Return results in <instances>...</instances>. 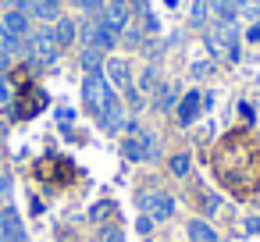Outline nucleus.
Returning a JSON list of instances; mask_svg holds the SVG:
<instances>
[{"instance_id": "23", "label": "nucleus", "mask_w": 260, "mask_h": 242, "mask_svg": "<svg viewBox=\"0 0 260 242\" xmlns=\"http://www.w3.org/2000/svg\"><path fill=\"white\" fill-rule=\"evenodd\" d=\"M100 242H125V235H121V228L114 224V228H104V238Z\"/></svg>"}, {"instance_id": "24", "label": "nucleus", "mask_w": 260, "mask_h": 242, "mask_svg": "<svg viewBox=\"0 0 260 242\" xmlns=\"http://www.w3.org/2000/svg\"><path fill=\"white\" fill-rule=\"evenodd\" d=\"M192 22H207V0H196V8H192Z\"/></svg>"}, {"instance_id": "15", "label": "nucleus", "mask_w": 260, "mask_h": 242, "mask_svg": "<svg viewBox=\"0 0 260 242\" xmlns=\"http://www.w3.org/2000/svg\"><path fill=\"white\" fill-rule=\"evenodd\" d=\"M175 103H178V93H175L171 86H160V89H157V103H153V107H157L160 114H168Z\"/></svg>"}, {"instance_id": "4", "label": "nucleus", "mask_w": 260, "mask_h": 242, "mask_svg": "<svg viewBox=\"0 0 260 242\" xmlns=\"http://www.w3.org/2000/svg\"><path fill=\"white\" fill-rule=\"evenodd\" d=\"M111 32H125V25H128V0H111V4L96 15Z\"/></svg>"}, {"instance_id": "5", "label": "nucleus", "mask_w": 260, "mask_h": 242, "mask_svg": "<svg viewBox=\"0 0 260 242\" xmlns=\"http://www.w3.org/2000/svg\"><path fill=\"white\" fill-rule=\"evenodd\" d=\"M0 36L25 40V36H29V15H25V11H8L4 18H0Z\"/></svg>"}, {"instance_id": "25", "label": "nucleus", "mask_w": 260, "mask_h": 242, "mask_svg": "<svg viewBox=\"0 0 260 242\" xmlns=\"http://www.w3.org/2000/svg\"><path fill=\"white\" fill-rule=\"evenodd\" d=\"M246 40H249V43H260V18H256V22H249V29H246Z\"/></svg>"}, {"instance_id": "10", "label": "nucleus", "mask_w": 260, "mask_h": 242, "mask_svg": "<svg viewBox=\"0 0 260 242\" xmlns=\"http://www.w3.org/2000/svg\"><path fill=\"white\" fill-rule=\"evenodd\" d=\"M25 15H36V18H43V22H57V18H61V0H36Z\"/></svg>"}, {"instance_id": "17", "label": "nucleus", "mask_w": 260, "mask_h": 242, "mask_svg": "<svg viewBox=\"0 0 260 242\" xmlns=\"http://www.w3.org/2000/svg\"><path fill=\"white\" fill-rule=\"evenodd\" d=\"M157 82H160V72L150 64V68H143V79H139V89L143 93H157Z\"/></svg>"}, {"instance_id": "26", "label": "nucleus", "mask_w": 260, "mask_h": 242, "mask_svg": "<svg viewBox=\"0 0 260 242\" xmlns=\"http://www.w3.org/2000/svg\"><path fill=\"white\" fill-rule=\"evenodd\" d=\"M8 100H11V86L0 79V103H8Z\"/></svg>"}, {"instance_id": "7", "label": "nucleus", "mask_w": 260, "mask_h": 242, "mask_svg": "<svg viewBox=\"0 0 260 242\" xmlns=\"http://www.w3.org/2000/svg\"><path fill=\"white\" fill-rule=\"evenodd\" d=\"M210 32L217 36V43H221V50L228 54V61H239V32H235V25H228V22H217Z\"/></svg>"}, {"instance_id": "14", "label": "nucleus", "mask_w": 260, "mask_h": 242, "mask_svg": "<svg viewBox=\"0 0 260 242\" xmlns=\"http://www.w3.org/2000/svg\"><path fill=\"white\" fill-rule=\"evenodd\" d=\"M8 217V242H25V228H22V217L15 210H4Z\"/></svg>"}, {"instance_id": "1", "label": "nucleus", "mask_w": 260, "mask_h": 242, "mask_svg": "<svg viewBox=\"0 0 260 242\" xmlns=\"http://www.w3.org/2000/svg\"><path fill=\"white\" fill-rule=\"evenodd\" d=\"M114 96V89H111V82H107V75H86V82H82V100H86V111L93 114V118H100L104 114V107H107V100Z\"/></svg>"}, {"instance_id": "21", "label": "nucleus", "mask_w": 260, "mask_h": 242, "mask_svg": "<svg viewBox=\"0 0 260 242\" xmlns=\"http://www.w3.org/2000/svg\"><path fill=\"white\" fill-rule=\"evenodd\" d=\"M75 4H79V8H82L86 15H93V18H96V15L104 11V8H100V0H75Z\"/></svg>"}, {"instance_id": "3", "label": "nucleus", "mask_w": 260, "mask_h": 242, "mask_svg": "<svg viewBox=\"0 0 260 242\" xmlns=\"http://www.w3.org/2000/svg\"><path fill=\"white\" fill-rule=\"evenodd\" d=\"M29 54H32V61H40V64H57V57H61V43L54 40L50 29H40V32L29 40Z\"/></svg>"}, {"instance_id": "27", "label": "nucleus", "mask_w": 260, "mask_h": 242, "mask_svg": "<svg viewBox=\"0 0 260 242\" xmlns=\"http://www.w3.org/2000/svg\"><path fill=\"white\" fill-rule=\"evenodd\" d=\"M0 242H8V217L0 214Z\"/></svg>"}, {"instance_id": "22", "label": "nucleus", "mask_w": 260, "mask_h": 242, "mask_svg": "<svg viewBox=\"0 0 260 242\" xmlns=\"http://www.w3.org/2000/svg\"><path fill=\"white\" fill-rule=\"evenodd\" d=\"M111 210H114V203H96V206L89 210V217H93V221H100V217H107Z\"/></svg>"}, {"instance_id": "20", "label": "nucleus", "mask_w": 260, "mask_h": 242, "mask_svg": "<svg viewBox=\"0 0 260 242\" xmlns=\"http://www.w3.org/2000/svg\"><path fill=\"white\" fill-rule=\"evenodd\" d=\"M136 231H139V235L146 238V235L153 231V217H146V214H139V221H136Z\"/></svg>"}, {"instance_id": "9", "label": "nucleus", "mask_w": 260, "mask_h": 242, "mask_svg": "<svg viewBox=\"0 0 260 242\" xmlns=\"http://www.w3.org/2000/svg\"><path fill=\"white\" fill-rule=\"evenodd\" d=\"M107 82L114 86V89H132V72H128V61H121V57H114V61H107Z\"/></svg>"}, {"instance_id": "12", "label": "nucleus", "mask_w": 260, "mask_h": 242, "mask_svg": "<svg viewBox=\"0 0 260 242\" xmlns=\"http://www.w3.org/2000/svg\"><path fill=\"white\" fill-rule=\"evenodd\" d=\"M104 68V50H96V47H82V72L86 75H96Z\"/></svg>"}, {"instance_id": "8", "label": "nucleus", "mask_w": 260, "mask_h": 242, "mask_svg": "<svg viewBox=\"0 0 260 242\" xmlns=\"http://www.w3.org/2000/svg\"><path fill=\"white\" fill-rule=\"evenodd\" d=\"M100 125H104V132H121V128H125V111H121L118 93L107 100V107H104V114H100Z\"/></svg>"}, {"instance_id": "13", "label": "nucleus", "mask_w": 260, "mask_h": 242, "mask_svg": "<svg viewBox=\"0 0 260 242\" xmlns=\"http://www.w3.org/2000/svg\"><path fill=\"white\" fill-rule=\"evenodd\" d=\"M75 32H79V29H75V22L61 15V18H57V25H54V40L64 47V43H72V40H75Z\"/></svg>"}, {"instance_id": "6", "label": "nucleus", "mask_w": 260, "mask_h": 242, "mask_svg": "<svg viewBox=\"0 0 260 242\" xmlns=\"http://www.w3.org/2000/svg\"><path fill=\"white\" fill-rule=\"evenodd\" d=\"M200 111H203V96H200V89H189V93L178 100L175 118H178V125H192V121L200 118Z\"/></svg>"}, {"instance_id": "11", "label": "nucleus", "mask_w": 260, "mask_h": 242, "mask_svg": "<svg viewBox=\"0 0 260 242\" xmlns=\"http://www.w3.org/2000/svg\"><path fill=\"white\" fill-rule=\"evenodd\" d=\"M185 231H189V242H221V238H217V231H214L207 221H200V217H196V221H189V228H185Z\"/></svg>"}, {"instance_id": "2", "label": "nucleus", "mask_w": 260, "mask_h": 242, "mask_svg": "<svg viewBox=\"0 0 260 242\" xmlns=\"http://www.w3.org/2000/svg\"><path fill=\"white\" fill-rule=\"evenodd\" d=\"M139 210H143L146 217H153V224H157V221H171L175 199H171L168 192H160V189H150V192L139 196Z\"/></svg>"}, {"instance_id": "16", "label": "nucleus", "mask_w": 260, "mask_h": 242, "mask_svg": "<svg viewBox=\"0 0 260 242\" xmlns=\"http://www.w3.org/2000/svg\"><path fill=\"white\" fill-rule=\"evenodd\" d=\"M214 15H217L221 22H228V25L239 18V11H235V4H232V0H214Z\"/></svg>"}, {"instance_id": "28", "label": "nucleus", "mask_w": 260, "mask_h": 242, "mask_svg": "<svg viewBox=\"0 0 260 242\" xmlns=\"http://www.w3.org/2000/svg\"><path fill=\"white\" fill-rule=\"evenodd\" d=\"M175 4H178V0H168V8H175Z\"/></svg>"}, {"instance_id": "18", "label": "nucleus", "mask_w": 260, "mask_h": 242, "mask_svg": "<svg viewBox=\"0 0 260 242\" xmlns=\"http://www.w3.org/2000/svg\"><path fill=\"white\" fill-rule=\"evenodd\" d=\"M121 153H125L128 160H146V153H143V143H139V139H125V143H121Z\"/></svg>"}, {"instance_id": "19", "label": "nucleus", "mask_w": 260, "mask_h": 242, "mask_svg": "<svg viewBox=\"0 0 260 242\" xmlns=\"http://www.w3.org/2000/svg\"><path fill=\"white\" fill-rule=\"evenodd\" d=\"M189 164H192V160H189L185 153H175V157H171V175H175V178H185V175H189Z\"/></svg>"}, {"instance_id": "29", "label": "nucleus", "mask_w": 260, "mask_h": 242, "mask_svg": "<svg viewBox=\"0 0 260 242\" xmlns=\"http://www.w3.org/2000/svg\"><path fill=\"white\" fill-rule=\"evenodd\" d=\"M0 47H4V43H0ZM0 54H4V50H0Z\"/></svg>"}]
</instances>
